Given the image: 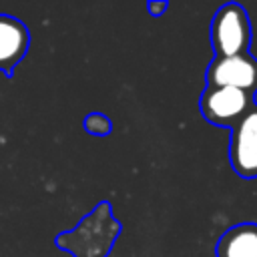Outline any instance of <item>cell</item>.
<instances>
[{"instance_id": "cell-1", "label": "cell", "mask_w": 257, "mask_h": 257, "mask_svg": "<svg viewBox=\"0 0 257 257\" xmlns=\"http://www.w3.org/2000/svg\"><path fill=\"white\" fill-rule=\"evenodd\" d=\"M120 229V223L112 217L110 203L100 201L72 231L56 235L54 243L74 257H106Z\"/></svg>"}, {"instance_id": "cell-2", "label": "cell", "mask_w": 257, "mask_h": 257, "mask_svg": "<svg viewBox=\"0 0 257 257\" xmlns=\"http://www.w3.org/2000/svg\"><path fill=\"white\" fill-rule=\"evenodd\" d=\"M211 46L215 56H237L249 52L251 22L241 4L229 2L215 12L211 22Z\"/></svg>"}, {"instance_id": "cell-3", "label": "cell", "mask_w": 257, "mask_h": 257, "mask_svg": "<svg viewBox=\"0 0 257 257\" xmlns=\"http://www.w3.org/2000/svg\"><path fill=\"white\" fill-rule=\"evenodd\" d=\"M255 106V96L229 86H205L199 108L205 120L217 126L233 128L251 108Z\"/></svg>"}, {"instance_id": "cell-4", "label": "cell", "mask_w": 257, "mask_h": 257, "mask_svg": "<svg viewBox=\"0 0 257 257\" xmlns=\"http://www.w3.org/2000/svg\"><path fill=\"white\" fill-rule=\"evenodd\" d=\"M207 86L239 88L255 96L257 92V58L251 52L237 56H215L207 68Z\"/></svg>"}, {"instance_id": "cell-5", "label": "cell", "mask_w": 257, "mask_h": 257, "mask_svg": "<svg viewBox=\"0 0 257 257\" xmlns=\"http://www.w3.org/2000/svg\"><path fill=\"white\" fill-rule=\"evenodd\" d=\"M229 163L241 179H257V104L231 128Z\"/></svg>"}, {"instance_id": "cell-6", "label": "cell", "mask_w": 257, "mask_h": 257, "mask_svg": "<svg viewBox=\"0 0 257 257\" xmlns=\"http://www.w3.org/2000/svg\"><path fill=\"white\" fill-rule=\"evenodd\" d=\"M28 46V26L10 14H0V72L12 76L18 62L26 56Z\"/></svg>"}, {"instance_id": "cell-7", "label": "cell", "mask_w": 257, "mask_h": 257, "mask_svg": "<svg viewBox=\"0 0 257 257\" xmlns=\"http://www.w3.org/2000/svg\"><path fill=\"white\" fill-rule=\"evenodd\" d=\"M217 257H257V223L229 227L215 245Z\"/></svg>"}, {"instance_id": "cell-8", "label": "cell", "mask_w": 257, "mask_h": 257, "mask_svg": "<svg viewBox=\"0 0 257 257\" xmlns=\"http://www.w3.org/2000/svg\"><path fill=\"white\" fill-rule=\"evenodd\" d=\"M84 131L90 133V135H96V137H104V135H108L112 131V124L104 114L92 112V114H88L84 118Z\"/></svg>"}, {"instance_id": "cell-9", "label": "cell", "mask_w": 257, "mask_h": 257, "mask_svg": "<svg viewBox=\"0 0 257 257\" xmlns=\"http://www.w3.org/2000/svg\"><path fill=\"white\" fill-rule=\"evenodd\" d=\"M169 8L167 2H149L147 4V10L153 14V16H163V12Z\"/></svg>"}]
</instances>
